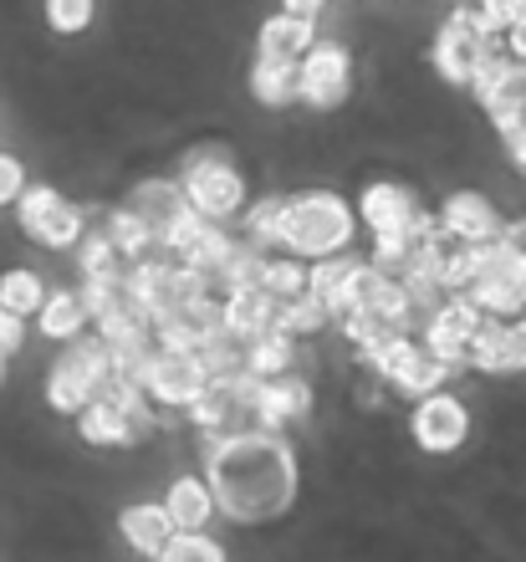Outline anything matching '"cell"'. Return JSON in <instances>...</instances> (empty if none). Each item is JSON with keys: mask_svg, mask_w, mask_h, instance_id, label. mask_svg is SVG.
<instances>
[{"mask_svg": "<svg viewBox=\"0 0 526 562\" xmlns=\"http://www.w3.org/2000/svg\"><path fill=\"white\" fill-rule=\"evenodd\" d=\"M205 471L220 512L235 521L277 517L296 491L292 450L271 429H235V435L205 429Z\"/></svg>", "mask_w": 526, "mask_h": 562, "instance_id": "1", "label": "cell"}, {"mask_svg": "<svg viewBox=\"0 0 526 562\" xmlns=\"http://www.w3.org/2000/svg\"><path fill=\"white\" fill-rule=\"evenodd\" d=\"M352 236V210L327 190L296 194L287 200V221H281V246L292 256H337Z\"/></svg>", "mask_w": 526, "mask_h": 562, "instance_id": "2", "label": "cell"}, {"mask_svg": "<svg viewBox=\"0 0 526 562\" xmlns=\"http://www.w3.org/2000/svg\"><path fill=\"white\" fill-rule=\"evenodd\" d=\"M496 46V26L491 15L475 11V5H455L450 21L439 26L435 36V67L445 82H475L485 52Z\"/></svg>", "mask_w": 526, "mask_h": 562, "instance_id": "3", "label": "cell"}, {"mask_svg": "<svg viewBox=\"0 0 526 562\" xmlns=\"http://www.w3.org/2000/svg\"><path fill=\"white\" fill-rule=\"evenodd\" d=\"M184 194H190V205L200 210V215L225 221V215L240 210L246 184H240V175L231 169V159H225L220 148H200V154L184 164Z\"/></svg>", "mask_w": 526, "mask_h": 562, "instance_id": "4", "label": "cell"}, {"mask_svg": "<svg viewBox=\"0 0 526 562\" xmlns=\"http://www.w3.org/2000/svg\"><path fill=\"white\" fill-rule=\"evenodd\" d=\"M15 221L36 246H72L82 236V210L67 205L52 184H36L15 200Z\"/></svg>", "mask_w": 526, "mask_h": 562, "instance_id": "5", "label": "cell"}, {"mask_svg": "<svg viewBox=\"0 0 526 562\" xmlns=\"http://www.w3.org/2000/svg\"><path fill=\"white\" fill-rule=\"evenodd\" d=\"M481 323H485V312L475 307L470 296H450V302L424 323V348L435 358H445L450 369H460V363H470V342H475Z\"/></svg>", "mask_w": 526, "mask_h": 562, "instance_id": "6", "label": "cell"}, {"mask_svg": "<svg viewBox=\"0 0 526 562\" xmlns=\"http://www.w3.org/2000/svg\"><path fill=\"white\" fill-rule=\"evenodd\" d=\"M205 389H210V369L200 363V353L159 348L154 373H148V394H154V400H159V404H184V409H190Z\"/></svg>", "mask_w": 526, "mask_h": 562, "instance_id": "7", "label": "cell"}, {"mask_svg": "<svg viewBox=\"0 0 526 562\" xmlns=\"http://www.w3.org/2000/svg\"><path fill=\"white\" fill-rule=\"evenodd\" d=\"M220 327H225V307H220L215 296H200V302H190V307H179V312H169V317H159V323H154V338H159V348L200 353V348L215 338Z\"/></svg>", "mask_w": 526, "mask_h": 562, "instance_id": "8", "label": "cell"}, {"mask_svg": "<svg viewBox=\"0 0 526 562\" xmlns=\"http://www.w3.org/2000/svg\"><path fill=\"white\" fill-rule=\"evenodd\" d=\"M470 363L485 373H522L526 369V323L512 327L501 317H485L475 342H470Z\"/></svg>", "mask_w": 526, "mask_h": 562, "instance_id": "9", "label": "cell"}, {"mask_svg": "<svg viewBox=\"0 0 526 562\" xmlns=\"http://www.w3.org/2000/svg\"><path fill=\"white\" fill-rule=\"evenodd\" d=\"M302 98L312 108H337L348 98V52L337 42L307 52V61H302Z\"/></svg>", "mask_w": 526, "mask_h": 562, "instance_id": "10", "label": "cell"}, {"mask_svg": "<svg viewBox=\"0 0 526 562\" xmlns=\"http://www.w3.org/2000/svg\"><path fill=\"white\" fill-rule=\"evenodd\" d=\"M466 404L450 400V394H429V400H419V409H414V440L424 445V450H435V456H445V450H455V445L466 440Z\"/></svg>", "mask_w": 526, "mask_h": 562, "instance_id": "11", "label": "cell"}, {"mask_svg": "<svg viewBox=\"0 0 526 562\" xmlns=\"http://www.w3.org/2000/svg\"><path fill=\"white\" fill-rule=\"evenodd\" d=\"M128 210L133 215H144L148 221V231L159 236V246L169 240V231H175V221L190 210V194H184V179H148V184H138L133 190V200H128Z\"/></svg>", "mask_w": 526, "mask_h": 562, "instance_id": "12", "label": "cell"}, {"mask_svg": "<svg viewBox=\"0 0 526 562\" xmlns=\"http://www.w3.org/2000/svg\"><path fill=\"white\" fill-rule=\"evenodd\" d=\"M312 409V389L296 379V373H277V379H261V400H256V425L277 435L281 425H292Z\"/></svg>", "mask_w": 526, "mask_h": 562, "instance_id": "13", "label": "cell"}, {"mask_svg": "<svg viewBox=\"0 0 526 562\" xmlns=\"http://www.w3.org/2000/svg\"><path fill=\"white\" fill-rule=\"evenodd\" d=\"M277 312H281V302L266 292V286H246V292L225 296V327L240 333L246 342H256L261 333H271V327H277Z\"/></svg>", "mask_w": 526, "mask_h": 562, "instance_id": "14", "label": "cell"}, {"mask_svg": "<svg viewBox=\"0 0 526 562\" xmlns=\"http://www.w3.org/2000/svg\"><path fill=\"white\" fill-rule=\"evenodd\" d=\"M445 231H455V236H466L470 246H481V240H496L506 225L496 221V210H491V200H481V194H450L445 200Z\"/></svg>", "mask_w": 526, "mask_h": 562, "instance_id": "15", "label": "cell"}, {"mask_svg": "<svg viewBox=\"0 0 526 562\" xmlns=\"http://www.w3.org/2000/svg\"><path fill=\"white\" fill-rule=\"evenodd\" d=\"M414 215H419V205L404 184H368L363 190V221L373 225V236H394Z\"/></svg>", "mask_w": 526, "mask_h": 562, "instance_id": "16", "label": "cell"}, {"mask_svg": "<svg viewBox=\"0 0 526 562\" xmlns=\"http://www.w3.org/2000/svg\"><path fill=\"white\" fill-rule=\"evenodd\" d=\"M485 113H491V123H496L501 134H512V128H522L526 123V67H506V72L491 82V88L481 92Z\"/></svg>", "mask_w": 526, "mask_h": 562, "instance_id": "17", "label": "cell"}, {"mask_svg": "<svg viewBox=\"0 0 526 562\" xmlns=\"http://www.w3.org/2000/svg\"><path fill=\"white\" fill-rule=\"evenodd\" d=\"M46 400H52V409H61V415H82V409L98 400V389H92L88 369L77 363L72 348L57 358V369H52V379H46Z\"/></svg>", "mask_w": 526, "mask_h": 562, "instance_id": "18", "label": "cell"}, {"mask_svg": "<svg viewBox=\"0 0 526 562\" xmlns=\"http://www.w3.org/2000/svg\"><path fill=\"white\" fill-rule=\"evenodd\" d=\"M261 57L266 61H296V57H307L312 52V15H292V11H281L271 15L261 26Z\"/></svg>", "mask_w": 526, "mask_h": 562, "instance_id": "19", "label": "cell"}, {"mask_svg": "<svg viewBox=\"0 0 526 562\" xmlns=\"http://www.w3.org/2000/svg\"><path fill=\"white\" fill-rule=\"evenodd\" d=\"M117 527L128 537V548L144 552V558H164L169 537H175V517H169L164 506H128V512L117 517Z\"/></svg>", "mask_w": 526, "mask_h": 562, "instance_id": "20", "label": "cell"}, {"mask_svg": "<svg viewBox=\"0 0 526 562\" xmlns=\"http://www.w3.org/2000/svg\"><path fill=\"white\" fill-rule=\"evenodd\" d=\"M358 271H363V261H352V256H322L317 267H312V292L333 307V317L352 312V286H358Z\"/></svg>", "mask_w": 526, "mask_h": 562, "instance_id": "21", "label": "cell"}, {"mask_svg": "<svg viewBox=\"0 0 526 562\" xmlns=\"http://www.w3.org/2000/svg\"><path fill=\"white\" fill-rule=\"evenodd\" d=\"M250 92H256V103H266V108L296 103V98H302V67H296V61H266V57H256Z\"/></svg>", "mask_w": 526, "mask_h": 562, "instance_id": "22", "label": "cell"}, {"mask_svg": "<svg viewBox=\"0 0 526 562\" xmlns=\"http://www.w3.org/2000/svg\"><path fill=\"white\" fill-rule=\"evenodd\" d=\"M215 506L220 502H215V491H210L205 481H175V486H169V502H164V512L175 517L179 532H200Z\"/></svg>", "mask_w": 526, "mask_h": 562, "instance_id": "23", "label": "cell"}, {"mask_svg": "<svg viewBox=\"0 0 526 562\" xmlns=\"http://www.w3.org/2000/svg\"><path fill=\"white\" fill-rule=\"evenodd\" d=\"M235 415H250L246 400H240V389H235V379H210V389L190 404V419L200 429H225Z\"/></svg>", "mask_w": 526, "mask_h": 562, "instance_id": "24", "label": "cell"}, {"mask_svg": "<svg viewBox=\"0 0 526 562\" xmlns=\"http://www.w3.org/2000/svg\"><path fill=\"white\" fill-rule=\"evenodd\" d=\"M445 379H450V363H445V358H435L429 348H414V358L394 373V379H389V384H394L399 394L429 400V394H439V384H445Z\"/></svg>", "mask_w": 526, "mask_h": 562, "instance_id": "25", "label": "cell"}, {"mask_svg": "<svg viewBox=\"0 0 526 562\" xmlns=\"http://www.w3.org/2000/svg\"><path fill=\"white\" fill-rule=\"evenodd\" d=\"M77 429H82V440L88 445H128L133 429H128V415L108 400H92L82 415H77Z\"/></svg>", "mask_w": 526, "mask_h": 562, "instance_id": "26", "label": "cell"}, {"mask_svg": "<svg viewBox=\"0 0 526 562\" xmlns=\"http://www.w3.org/2000/svg\"><path fill=\"white\" fill-rule=\"evenodd\" d=\"M292 358H296V342L292 333H261V338L250 342V373H261V379H277V373H292Z\"/></svg>", "mask_w": 526, "mask_h": 562, "instance_id": "27", "label": "cell"}, {"mask_svg": "<svg viewBox=\"0 0 526 562\" xmlns=\"http://www.w3.org/2000/svg\"><path fill=\"white\" fill-rule=\"evenodd\" d=\"M88 317L92 312H88V302H82V292H57L42 307V333L46 338H77Z\"/></svg>", "mask_w": 526, "mask_h": 562, "instance_id": "28", "label": "cell"}, {"mask_svg": "<svg viewBox=\"0 0 526 562\" xmlns=\"http://www.w3.org/2000/svg\"><path fill=\"white\" fill-rule=\"evenodd\" d=\"M327 317H333V307H327V302H322L317 292H302V296H292V302H281V312H277V327L281 333H317L322 323H327Z\"/></svg>", "mask_w": 526, "mask_h": 562, "instance_id": "29", "label": "cell"}, {"mask_svg": "<svg viewBox=\"0 0 526 562\" xmlns=\"http://www.w3.org/2000/svg\"><path fill=\"white\" fill-rule=\"evenodd\" d=\"M108 236H113L117 251L133 256V261H144L148 246H159V236L148 231V221L144 215H133V210H113V215H108Z\"/></svg>", "mask_w": 526, "mask_h": 562, "instance_id": "30", "label": "cell"}, {"mask_svg": "<svg viewBox=\"0 0 526 562\" xmlns=\"http://www.w3.org/2000/svg\"><path fill=\"white\" fill-rule=\"evenodd\" d=\"M0 307L5 312H42L46 307V286H42V277L36 271H5L0 277Z\"/></svg>", "mask_w": 526, "mask_h": 562, "instance_id": "31", "label": "cell"}, {"mask_svg": "<svg viewBox=\"0 0 526 562\" xmlns=\"http://www.w3.org/2000/svg\"><path fill=\"white\" fill-rule=\"evenodd\" d=\"M261 277H266V256L256 251V246H235L215 281L225 292H246V286H261Z\"/></svg>", "mask_w": 526, "mask_h": 562, "instance_id": "32", "label": "cell"}, {"mask_svg": "<svg viewBox=\"0 0 526 562\" xmlns=\"http://www.w3.org/2000/svg\"><path fill=\"white\" fill-rule=\"evenodd\" d=\"M231 251H235V240L225 236V231H220V225H210L205 236L194 240L190 251H184V267H194V271H205L210 281L220 277V267H225V261H231Z\"/></svg>", "mask_w": 526, "mask_h": 562, "instance_id": "33", "label": "cell"}, {"mask_svg": "<svg viewBox=\"0 0 526 562\" xmlns=\"http://www.w3.org/2000/svg\"><path fill=\"white\" fill-rule=\"evenodd\" d=\"M77 261H82V271H88V277H113V271H123V251H117V240L108 236V225H98V231L82 240Z\"/></svg>", "mask_w": 526, "mask_h": 562, "instance_id": "34", "label": "cell"}, {"mask_svg": "<svg viewBox=\"0 0 526 562\" xmlns=\"http://www.w3.org/2000/svg\"><path fill=\"white\" fill-rule=\"evenodd\" d=\"M281 221H287V200H281V194H266V200H256V210H246V236H250V246L281 240Z\"/></svg>", "mask_w": 526, "mask_h": 562, "instance_id": "35", "label": "cell"}, {"mask_svg": "<svg viewBox=\"0 0 526 562\" xmlns=\"http://www.w3.org/2000/svg\"><path fill=\"white\" fill-rule=\"evenodd\" d=\"M261 286L277 296V302H292V296H302L312 286V271H302L296 261H266Z\"/></svg>", "mask_w": 526, "mask_h": 562, "instance_id": "36", "label": "cell"}, {"mask_svg": "<svg viewBox=\"0 0 526 562\" xmlns=\"http://www.w3.org/2000/svg\"><path fill=\"white\" fill-rule=\"evenodd\" d=\"M159 562H225V552H220L210 537H200V532H175Z\"/></svg>", "mask_w": 526, "mask_h": 562, "instance_id": "37", "label": "cell"}, {"mask_svg": "<svg viewBox=\"0 0 526 562\" xmlns=\"http://www.w3.org/2000/svg\"><path fill=\"white\" fill-rule=\"evenodd\" d=\"M46 21H52V31H82L92 21V0H46Z\"/></svg>", "mask_w": 526, "mask_h": 562, "instance_id": "38", "label": "cell"}, {"mask_svg": "<svg viewBox=\"0 0 526 562\" xmlns=\"http://www.w3.org/2000/svg\"><path fill=\"white\" fill-rule=\"evenodd\" d=\"M26 194V169L11 159V154H0V205H11Z\"/></svg>", "mask_w": 526, "mask_h": 562, "instance_id": "39", "label": "cell"}, {"mask_svg": "<svg viewBox=\"0 0 526 562\" xmlns=\"http://www.w3.org/2000/svg\"><path fill=\"white\" fill-rule=\"evenodd\" d=\"M481 11L485 15H491V26H506V31H512L516 26V21H526V0H481Z\"/></svg>", "mask_w": 526, "mask_h": 562, "instance_id": "40", "label": "cell"}, {"mask_svg": "<svg viewBox=\"0 0 526 562\" xmlns=\"http://www.w3.org/2000/svg\"><path fill=\"white\" fill-rule=\"evenodd\" d=\"M26 338V327H21V312H5L0 307V353H15Z\"/></svg>", "mask_w": 526, "mask_h": 562, "instance_id": "41", "label": "cell"}, {"mask_svg": "<svg viewBox=\"0 0 526 562\" xmlns=\"http://www.w3.org/2000/svg\"><path fill=\"white\" fill-rule=\"evenodd\" d=\"M501 240H506V251H512L516 261H522V267H526V221L506 225V231H501Z\"/></svg>", "mask_w": 526, "mask_h": 562, "instance_id": "42", "label": "cell"}, {"mask_svg": "<svg viewBox=\"0 0 526 562\" xmlns=\"http://www.w3.org/2000/svg\"><path fill=\"white\" fill-rule=\"evenodd\" d=\"M501 138H506V148H512V159L526 169V123L522 128H512V134H501Z\"/></svg>", "mask_w": 526, "mask_h": 562, "instance_id": "43", "label": "cell"}, {"mask_svg": "<svg viewBox=\"0 0 526 562\" xmlns=\"http://www.w3.org/2000/svg\"><path fill=\"white\" fill-rule=\"evenodd\" d=\"M281 5H287V11H292V15H317V5H322V0H281Z\"/></svg>", "mask_w": 526, "mask_h": 562, "instance_id": "44", "label": "cell"}, {"mask_svg": "<svg viewBox=\"0 0 526 562\" xmlns=\"http://www.w3.org/2000/svg\"><path fill=\"white\" fill-rule=\"evenodd\" d=\"M512 52L516 57H526V21H516L512 26Z\"/></svg>", "mask_w": 526, "mask_h": 562, "instance_id": "45", "label": "cell"}, {"mask_svg": "<svg viewBox=\"0 0 526 562\" xmlns=\"http://www.w3.org/2000/svg\"><path fill=\"white\" fill-rule=\"evenodd\" d=\"M0 373H5V353H0Z\"/></svg>", "mask_w": 526, "mask_h": 562, "instance_id": "46", "label": "cell"}, {"mask_svg": "<svg viewBox=\"0 0 526 562\" xmlns=\"http://www.w3.org/2000/svg\"><path fill=\"white\" fill-rule=\"evenodd\" d=\"M455 5H466V0H455Z\"/></svg>", "mask_w": 526, "mask_h": 562, "instance_id": "47", "label": "cell"}]
</instances>
